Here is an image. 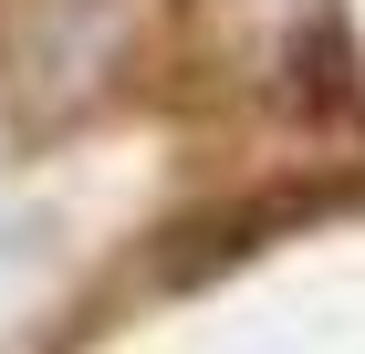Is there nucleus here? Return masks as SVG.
I'll return each mask as SVG.
<instances>
[{"instance_id":"obj_1","label":"nucleus","mask_w":365,"mask_h":354,"mask_svg":"<svg viewBox=\"0 0 365 354\" xmlns=\"http://www.w3.org/2000/svg\"><path fill=\"white\" fill-rule=\"evenodd\" d=\"M313 198L303 188H282V198H251V209H220V219H188L168 250V281H198V271H220V261H240V250H261V229H282V219H303Z\"/></svg>"}]
</instances>
